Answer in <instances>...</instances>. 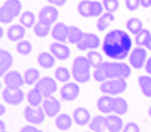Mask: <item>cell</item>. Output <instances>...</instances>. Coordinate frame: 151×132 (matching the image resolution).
Wrapping results in <instances>:
<instances>
[{
  "label": "cell",
  "mask_w": 151,
  "mask_h": 132,
  "mask_svg": "<svg viewBox=\"0 0 151 132\" xmlns=\"http://www.w3.org/2000/svg\"><path fill=\"white\" fill-rule=\"evenodd\" d=\"M132 48V40L129 33L122 30H112L106 33L102 44V50L109 58L122 62L129 56Z\"/></svg>",
  "instance_id": "cell-1"
},
{
  "label": "cell",
  "mask_w": 151,
  "mask_h": 132,
  "mask_svg": "<svg viewBox=\"0 0 151 132\" xmlns=\"http://www.w3.org/2000/svg\"><path fill=\"white\" fill-rule=\"evenodd\" d=\"M130 76L131 67L122 62H103L93 73L95 80L101 83L112 79H128Z\"/></svg>",
  "instance_id": "cell-2"
},
{
  "label": "cell",
  "mask_w": 151,
  "mask_h": 132,
  "mask_svg": "<svg viewBox=\"0 0 151 132\" xmlns=\"http://www.w3.org/2000/svg\"><path fill=\"white\" fill-rule=\"evenodd\" d=\"M91 64L86 57L79 56L73 62L71 76L78 83H86L91 79Z\"/></svg>",
  "instance_id": "cell-3"
},
{
  "label": "cell",
  "mask_w": 151,
  "mask_h": 132,
  "mask_svg": "<svg viewBox=\"0 0 151 132\" xmlns=\"http://www.w3.org/2000/svg\"><path fill=\"white\" fill-rule=\"evenodd\" d=\"M22 2L19 0H6L0 9V20L4 25L12 22L22 12Z\"/></svg>",
  "instance_id": "cell-4"
},
{
  "label": "cell",
  "mask_w": 151,
  "mask_h": 132,
  "mask_svg": "<svg viewBox=\"0 0 151 132\" xmlns=\"http://www.w3.org/2000/svg\"><path fill=\"white\" fill-rule=\"evenodd\" d=\"M103 4L96 0H82L78 4V12L85 18L101 16L103 14Z\"/></svg>",
  "instance_id": "cell-5"
},
{
  "label": "cell",
  "mask_w": 151,
  "mask_h": 132,
  "mask_svg": "<svg viewBox=\"0 0 151 132\" xmlns=\"http://www.w3.org/2000/svg\"><path fill=\"white\" fill-rule=\"evenodd\" d=\"M127 79H112L100 84V91L104 95L118 96L127 89Z\"/></svg>",
  "instance_id": "cell-6"
},
{
  "label": "cell",
  "mask_w": 151,
  "mask_h": 132,
  "mask_svg": "<svg viewBox=\"0 0 151 132\" xmlns=\"http://www.w3.org/2000/svg\"><path fill=\"white\" fill-rule=\"evenodd\" d=\"M35 87L43 94L44 98L53 96L54 93L58 91V83L51 77H43L35 83Z\"/></svg>",
  "instance_id": "cell-7"
},
{
  "label": "cell",
  "mask_w": 151,
  "mask_h": 132,
  "mask_svg": "<svg viewBox=\"0 0 151 132\" xmlns=\"http://www.w3.org/2000/svg\"><path fill=\"white\" fill-rule=\"evenodd\" d=\"M3 101L8 105H17L24 99V93L20 87H9L6 86L2 93Z\"/></svg>",
  "instance_id": "cell-8"
},
{
  "label": "cell",
  "mask_w": 151,
  "mask_h": 132,
  "mask_svg": "<svg viewBox=\"0 0 151 132\" xmlns=\"http://www.w3.org/2000/svg\"><path fill=\"white\" fill-rule=\"evenodd\" d=\"M45 111L41 107H31L28 105L24 108V119L32 125H41L45 120Z\"/></svg>",
  "instance_id": "cell-9"
},
{
  "label": "cell",
  "mask_w": 151,
  "mask_h": 132,
  "mask_svg": "<svg viewBox=\"0 0 151 132\" xmlns=\"http://www.w3.org/2000/svg\"><path fill=\"white\" fill-rule=\"evenodd\" d=\"M146 59H147V51L143 47H136L130 53L129 63L131 67L135 69H140L146 64Z\"/></svg>",
  "instance_id": "cell-10"
},
{
  "label": "cell",
  "mask_w": 151,
  "mask_h": 132,
  "mask_svg": "<svg viewBox=\"0 0 151 132\" xmlns=\"http://www.w3.org/2000/svg\"><path fill=\"white\" fill-rule=\"evenodd\" d=\"M100 46V38L97 34L95 33H84L83 38L81 40V42L77 45L79 50L81 51H85V50H94L97 49Z\"/></svg>",
  "instance_id": "cell-11"
},
{
  "label": "cell",
  "mask_w": 151,
  "mask_h": 132,
  "mask_svg": "<svg viewBox=\"0 0 151 132\" xmlns=\"http://www.w3.org/2000/svg\"><path fill=\"white\" fill-rule=\"evenodd\" d=\"M80 86L76 82H67V83L63 84L60 91L61 98L65 101H73L77 99L80 95Z\"/></svg>",
  "instance_id": "cell-12"
},
{
  "label": "cell",
  "mask_w": 151,
  "mask_h": 132,
  "mask_svg": "<svg viewBox=\"0 0 151 132\" xmlns=\"http://www.w3.org/2000/svg\"><path fill=\"white\" fill-rule=\"evenodd\" d=\"M43 109L48 117H54L59 114L61 110V102L54 96H49V97L44 98Z\"/></svg>",
  "instance_id": "cell-13"
},
{
  "label": "cell",
  "mask_w": 151,
  "mask_h": 132,
  "mask_svg": "<svg viewBox=\"0 0 151 132\" xmlns=\"http://www.w3.org/2000/svg\"><path fill=\"white\" fill-rule=\"evenodd\" d=\"M68 33H69V26L64 22H58L52 28L50 34L54 40L59 43H65L68 40Z\"/></svg>",
  "instance_id": "cell-14"
},
{
  "label": "cell",
  "mask_w": 151,
  "mask_h": 132,
  "mask_svg": "<svg viewBox=\"0 0 151 132\" xmlns=\"http://www.w3.org/2000/svg\"><path fill=\"white\" fill-rule=\"evenodd\" d=\"M38 18L42 22H48V24L52 25L53 22H57L58 18H59V11L53 6H44L41 11H40V13H38Z\"/></svg>",
  "instance_id": "cell-15"
},
{
  "label": "cell",
  "mask_w": 151,
  "mask_h": 132,
  "mask_svg": "<svg viewBox=\"0 0 151 132\" xmlns=\"http://www.w3.org/2000/svg\"><path fill=\"white\" fill-rule=\"evenodd\" d=\"M4 84L9 87H20L24 83V76L20 75L19 71L17 70H11L4 75Z\"/></svg>",
  "instance_id": "cell-16"
},
{
  "label": "cell",
  "mask_w": 151,
  "mask_h": 132,
  "mask_svg": "<svg viewBox=\"0 0 151 132\" xmlns=\"http://www.w3.org/2000/svg\"><path fill=\"white\" fill-rule=\"evenodd\" d=\"M50 51L53 54L57 59L61 60V61H65L70 57V49L68 46H66L65 44L59 43V42H55V43H52L50 45Z\"/></svg>",
  "instance_id": "cell-17"
},
{
  "label": "cell",
  "mask_w": 151,
  "mask_h": 132,
  "mask_svg": "<svg viewBox=\"0 0 151 132\" xmlns=\"http://www.w3.org/2000/svg\"><path fill=\"white\" fill-rule=\"evenodd\" d=\"M26 34V28L22 25H12L8 28L6 31V36L12 42H19L24 38Z\"/></svg>",
  "instance_id": "cell-18"
},
{
  "label": "cell",
  "mask_w": 151,
  "mask_h": 132,
  "mask_svg": "<svg viewBox=\"0 0 151 132\" xmlns=\"http://www.w3.org/2000/svg\"><path fill=\"white\" fill-rule=\"evenodd\" d=\"M73 121L79 126H85L86 124L91 123V113L85 108H77L73 113Z\"/></svg>",
  "instance_id": "cell-19"
},
{
  "label": "cell",
  "mask_w": 151,
  "mask_h": 132,
  "mask_svg": "<svg viewBox=\"0 0 151 132\" xmlns=\"http://www.w3.org/2000/svg\"><path fill=\"white\" fill-rule=\"evenodd\" d=\"M105 125L106 129L110 132H120L124 130V120L119 115H108L105 117Z\"/></svg>",
  "instance_id": "cell-20"
},
{
  "label": "cell",
  "mask_w": 151,
  "mask_h": 132,
  "mask_svg": "<svg viewBox=\"0 0 151 132\" xmlns=\"http://www.w3.org/2000/svg\"><path fill=\"white\" fill-rule=\"evenodd\" d=\"M114 97L110 95H102L97 100V108L101 113H112L113 112Z\"/></svg>",
  "instance_id": "cell-21"
},
{
  "label": "cell",
  "mask_w": 151,
  "mask_h": 132,
  "mask_svg": "<svg viewBox=\"0 0 151 132\" xmlns=\"http://www.w3.org/2000/svg\"><path fill=\"white\" fill-rule=\"evenodd\" d=\"M13 64V56L8 50L1 49L0 51V74L4 76Z\"/></svg>",
  "instance_id": "cell-22"
},
{
  "label": "cell",
  "mask_w": 151,
  "mask_h": 132,
  "mask_svg": "<svg viewBox=\"0 0 151 132\" xmlns=\"http://www.w3.org/2000/svg\"><path fill=\"white\" fill-rule=\"evenodd\" d=\"M73 117H70L68 114H65V113L58 115L57 118H55V121H54L55 127H57L58 129L62 130V131L69 130L71 128V126H73Z\"/></svg>",
  "instance_id": "cell-23"
},
{
  "label": "cell",
  "mask_w": 151,
  "mask_h": 132,
  "mask_svg": "<svg viewBox=\"0 0 151 132\" xmlns=\"http://www.w3.org/2000/svg\"><path fill=\"white\" fill-rule=\"evenodd\" d=\"M37 62L40 64V66H42L43 68H51L55 64V57L50 52L43 51L38 54L37 57Z\"/></svg>",
  "instance_id": "cell-24"
},
{
  "label": "cell",
  "mask_w": 151,
  "mask_h": 132,
  "mask_svg": "<svg viewBox=\"0 0 151 132\" xmlns=\"http://www.w3.org/2000/svg\"><path fill=\"white\" fill-rule=\"evenodd\" d=\"M115 20V16H114L113 13H109V12H105L103 13L101 16L98 18L97 22V29L100 32H103L105 30L110 27V25Z\"/></svg>",
  "instance_id": "cell-25"
},
{
  "label": "cell",
  "mask_w": 151,
  "mask_h": 132,
  "mask_svg": "<svg viewBox=\"0 0 151 132\" xmlns=\"http://www.w3.org/2000/svg\"><path fill=\"white\" fill-rule=\"evenodd\" d=\"M28 102L31 107H40L44 101V96L36 87L30 89L27 95Z\"/></svg>",
  "instance_id": "cell-26"
},
{
  "label": "cell",
  "mask_w": 151,
  "mask_h": 132,
  "mask_svg": "<svg viewBox=\"0 0 151 132\" xmlns=\"http://www.w3.org/2000/svg\"><path fill=\"white\" fill-rule=\"evenodd\" d=\"M128 109H129V105L128 102L126 101V99L122 97H114V103H113V113H115L116 115H124L127 113Z\"/></svg>",
  "instance_id": "cell-27"
},
{
  "label": "cell",
  "mask_w": 151,
  "mask_h": 132,
  "mask_svg": "<svg viewBox=\"0 0 151 132\" xmlns=\"http://www.w3.org/2000/svg\"><path fill=\"white\" fill-rule=\"evenodd\" d=\"M33 32L38 38H46L49 33H51V25L38 20L33 28Z\"/></svg>",
  "instance_id": "cell-28"
},
{
  "label": "cell",
  "mask_w": 151,
  "mask_h": 132,
  "mask_svg": "<svg viewBox=\"0 0 151 132\" xmlns=\"http://www.w3.org/2000/svg\"><path fill=\"white\" fill-rule=\"evenodd\" d=\"M84 36V32L80 28L76 26H69V33H68V40L70 44L78 45Z\"/></svg>",
  "instance_id": "cell-29"
},
{
  "label": "cell",
  "mask_w": 151,
  "mask_h": 132,
  "mask_svg": "<svg viewBox=\"0 0 151 132\" xmlns=\"http://www.w3.org/2000/svg\"><path fill=\"white\" fill-rule=\"evenodd\" d=\"M140 91L144 96L151 98V77L150 76H139L138 78Z\"/></svg>",
  "instance_id": "cell-30"
},
{
  "label": "cell",
  "mask_w": 151,
  "mask_h": 132,
  "mask_svg": "<svg viewBox=\"0 0 151 132\" xmlns=\"http://www.w3.org/2000/svg\"><path fill=\"white\" fill-rule=\"evenodd\" d=\"M89 129L94 132H103L106 129L105 117H103L101 115L95 116L89 123Z\"/></svg>",
  "instance_id": "cell-31"
},
{
  "label": "cell",
  "mask_w": 151,
  "mask_h": 132,
  "mask_svg": "<svg viewBox=\"0 0 151 132\" xmlns=\"http://www.w3.org/2000/svg\"><path fill=\"white\" fill-rule=\"evenodd\" d=\"M40 71L36 68H28L24 74V83L28 85H32V84L36 83L40 80Z\"/></svg>",
  "instance_id": "cell-32"
},
{
  "label": "cell",
  "mask_w": 151,
  "mask_h": 132,
  "mask_svg": "<svg viewBox=\"0 0 151 132\" xmlns=\"http://www.w3.org/2000/svg\"><path fill=\"white\" fill-rule=\"evenodd\" d=\"M127 29L129 30L132 34L136 35L137 33H139L140 31L144 29L143 28V22H142L139 18L132 17V18H130L127 20Z\"/></svg>",
  "instance_id": "cell-33"
},
{
  "label": "cell",
  "mask_w": 151,
  "mask_h": 132,
  "mask_svg": "<svg viewBox=\"0 0 151 132\" xmlns=\"http://www.w3.org/2000/svg\"><path fill=\"white\" fill-rule=\"evenodd\" d=\"M151 38V33L148 29H143L139 33L135 35V43L138 47H144L148 45Z\"/></svg>",
  "instance_id": "cell-34"
},
{
  "label": "cell",
  "mask_w": 151,
  "mask_h": 132,
  "mask_svg": "<svg viewBox=\"0 0 151 132\" xmlns=\"http://www.w3.org/2000/svg\"><path fill=\"white\" fill-rule=\"evenodd\" d=\"M20 25L24 26L26 29H30L35 26V15L33 12L26 11L20 16Z\"/></svg>",
  "instance_id": "cell-35"
},
{
  "label": "cell",
  "mask_w": 151,
  "mask_h": 132,
  "mask_svg": "<svg viewBox=\"0 0 151 132\" xmlns=\"http://www.w3.org/2000/svg\"><path fill=\"white\" fill-rule=\"evenodd\" d=\"M87 60H88L91 66L94 68H97L99 65H101L103 63V58L102 54L100 53L97 50H92L87 53Z\"/></svg>",
  "instance_id": "cell-36"
},
{
  "label": "cell",
  "mask_w": 151,
  "mask_h": 132,
  "mask_svg": "<svg viewBox=\"0 0 151 132\" xmlns=\"http://www.w3.org/2000/svg\"><path fill=\"white\" fill-rule=\"evenodd\" d=\"M54 77H55V79H57L58 81H60V82L67 83L68 81H69L70 77H71V75H70L69 70L66 67L60 66V67H58L57 69H55V71H54Z\"/></svg>",
  "instance_id": "cell-37"
},
{
  "label": "cell",
  "mask_w": 151,
  "mask_h": 132,
  "mask_svg": "<svg viewBox=\"0 0 151 132\" xmlns=\"http://www.w3.org/2000/svg\"><path fill=\"white\" fill-rule=\"evenodd\" d=\"M16 51L22 56H28L32 51V44L26 40H19L16 44Z\"/></svg>",
  "instance_id": "cell-38"
},
{
  "label": "cell",
  "mask_w": 151,
  "mask_h": 132,
  "mask_svg": "<svg viewBox=\"0 0 151 132\" xmlns=\"http://www.w3.org/2000/svg\"><path fill=\"white\" fill-rule=\"evenodd\" d=\"M102 4H103L104 10L106 12H109V13H114V12H116L119 8L118 0H103Z\"/></svg>",
  "instance_id": "cell-39"
},
{
  "label": "cell",
  "mask_w": 151,
  "mask_h": 132,
  "mask_svg": "<svg viewBox=\"0 0 151 132\" xmlns=\"http://www.w3.org/2000/svg\"><path fill=\"white\" fill-rule=\"evenodd\" d=\"M126 6L129 11H136L140 6V0H124Z\"/></svg>",
  "instance_id": "cell-40"
},
{
  "label": "cell",
  "mask_w": 151,
  "mask_h": 132,
  "mask_svg": "<svg viewBox=\"0 0 151 132\" xmlns=\"http://www.w3.org/2000/svg\"><path fill=\"white\" fill-rule=\"evenodd\" d=\"M122 132H140V129L137 124H135L133 121H130L124 126Z\"/></svg>",
  "instance_id": "cell-41"
},
{
  "label": "cell",
  "mask_w": 151,
  "mask_h": 132,
  "mask_svg": "<svg viewBox=\"0 0 151 132\" xmlns=\"http://www.w3.org/2000/svg\"><path fill=\"white\" fill-rule=\"evenodd\" d=\"M20 132H42V131L34 126H24L22 128Z\"/></svg>",
  "instance_id": "cell-42"
},
{
  "label": "cell",
  "mask_w": 151,
  "mask_h": 132,
  "mask_svg": "<svg viewBox=\"0 0 151 132\" xmlns=\"http://www.w3.org/2000/svg\"><path fill=\"white\" fill-rule=\"evenodd\" d=\"M49 3H51L52 6H65V3L67 0H47Z\"/></svg>",
  "instance_id": "cell-43"
},
{
  "label": "cell",
  "mask_w": 151,
  "mask_h": 132,
  "mask_svg": "<svg viewBox=\"0 0 151 132\" xmlns=\"http://www.w3.org/2000/svg\"><path fill=\"white\" fill-rule=\"evenodd\" d=\"M145 69H146V73L148 74L149 76H151V57L147 60V62H146L145 65Z\"/></svg>",
  "instance_id": "cell-44"
},
{
  "label": "cell",
  "mask_w": 151,
  "mask_h": 132,
  "mask_svg": "<svg viewBox=\"0 0 151 132\" xmlns=\"http://www.w3.org/2000/svg\"><path fill=\"white\" fill-rule=\"evenodd\" d=\"M140 6L143 8H150L151 0H140Z\"/></svg>",
  "instance_id": "cell-45"
},
{
  "label": "cell",
  "mask_w": 151,
  "mask_h": 132,
  "mask_svg": "<svg viewBox=\"0 0 151 132\" xmlns=\"http://www.w3.org/2000/svg\"><path fill=\"white\" fill-rule=\"evenodd\" d=\"M6 123H4V121L3 120H1L0 121V131L1 132H6Z\"/></svg>",
  "instance_id": "cell-46"
},
{
  "label": "cell",
  "mask_w": 151,
  "mask_h": 132,
  "mask_svg": "<svg viewBox=\"0 0 151 132\" xmlns=\"http://www.w3.org/2000/svg\"><path fill=\"white\" fill-rule=\"evenodd\" d=\"M4 113H6V105H1V107H0V114H1V116H2Z\"/></svg>",
  "instance_id": "cell-47"
},
{
  "label": "cell",
  "mask_w": 151,
  "mask_h": 132,
  "mask_svg": "<svg viewBox=\"0 0 151 132\" xmlns=\"http://www.w3.org/2000/svg\"><path fill=\"white\" fill-rule=\"evenodd\" d=\"M146 48L148 49V50H151V38H150V40H149V43H148V45H147Z\"/></svg>",
  "instance_id": "cell-48"
},
{
  "label": "cell",
  "mask_w": 151,
  "mask_h": 132,
  "mask_svg": "<svg viewBox=\"0 0 151 132\" xmlns=\"http://www.w3.org/2000/svg\"><path fill=\"white\" fill-rule=\"evenodd\" d=\"M0 35H1V38L3 36V28H0Z\"/></svg>",
  "instance_id": "cell-49"
},
{
  "label": "cell",
  "mask_w": 151,
  "mask_h": 132,
  "mask_svg": "<svg viewBox=\"0 0 151 132\" xmlns=\"http://www.w3.org/2000/svg\"><path fill=\"white\" fill-rule=\"evenodd\" d=\"M148 113H149V116H150V118H151V105H150V108H149V110H148Z\"/></svg>",
  "instance_id": "cell-50"
},
{
  "label": "cell",
  "mask_w": 151,
  "mask_h": 132,
  "mask_svg": "<svg viewBox=\"0 0 151 132\" xmlns=\"http://www.w3.org/2000/svg\"><path fill=\"white\" fill-rule=\"evenodd\" d=\"M6 132H8V131H6Z\"/></svg>",
  "instance_id": "cell-51"
}]
</instances>
